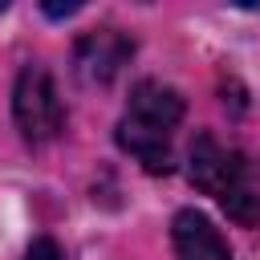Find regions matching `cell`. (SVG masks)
<instances>
[{"label": "cell", "instance_id": "1", "mask_svg": "<svg viewBox=\"0 0 260 260\" xmlns=\"http://www.w3.org/2000/svg\"><path fill=\"white\" fill-rule=\"evenodd\" d=\"M183 93L162 81H138L118 118V146L134 154L146 171H171V142L183 122Z\"/></svg>", "mask_w": 260, "mask_h": 260}, {"label": "cell", "instance_id": "2", "mask_svg": "<svg viewBox=\"0 0 260 260\" xmlns=\"http://www.w3.org/2000/svg\"><path fill=\"white\" fill-rule=\"evenodd\" d=\"M187 175L236 223H244V228L260 223V195H256L252 175H248V162H244V154L236 146L219 142L215 134H195L191 154H187Z\"/></svg>", "mask_w": 260, "mask_h": 260}, {"label": "cell", "instance_id": "3", "mask_svg": "<svg viewBox=\"0 0 260 260\" xmlns=\"http://www.w3.org/2000/svg\"><path fill=\"white\" fill-rule=\"evenodd\" d=\"M12 114H16L20 134L32 146L53 142L65 130V106H61L57 81H53V73L45 65H24L20 69L16 89H12Z\"/></svg>", "mask_w": 260, "mask_h": 260}, {"label": "cell", "instance_id": "4", "mask_svg": "<svg viewBox=\"0 0 260 260\" xmlns=\"http://www.w3.org/2000/svg\"><path fill=\"white\" fill-rule=\"evenodd\" d=\"M130 53H134V41H126L118 28H93L77 41L73 65L85 85H110L122 73V65L130 61Z\"/></svg>", "mask_w": 260, "mask_h": 260}, {"label": "cell", "instance_id": "5", "mask_svg": "<svg viewBox=\"0 0 260 260\" xmlns=\"http://www.w3.org/2000/svg\"><path fill=\"white\" fill-rule=\"evenodd\" d=\"M171 244L179 260H232V248L223 232L195 207H183L171 223Z\"/></svg>", "mask_w": 260, "mask_h": 260}, {"label": "cell", "instance_id": "6", "mask_svg": "<svg viewBox=\"0 0 260 260\" xmlns=\"http://www.w3.org/2000/svg\"><path fill=\"white\" fill-rule=\"evenodd\" d=\"M24 260H65V252L57 248V240H49V236H41V240H32V244H28V252H24Z\"/></svg>", "mask_w": 260, "mask_h": 260}, {"label": "cell", "instance_id": "7", "mask_svg": "<svg viewBox=\"0 0 260 260\" xmlns=\"http://www.w3.org/2000/svg\"><path fill=\"white\" fill-rule=\"evenodd\" d=\"M77 8H81V4H65V8H61V4H45V12H49V16H73Z\"/></svg>", "mask_w": 260, "mask_h": 260}]
</instances>
